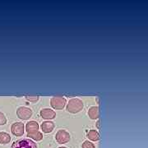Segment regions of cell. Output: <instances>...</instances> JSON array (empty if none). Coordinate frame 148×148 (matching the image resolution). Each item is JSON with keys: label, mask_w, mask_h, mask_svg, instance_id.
<instances>
[{"label": "cell", "mask_w": 148, "mask_h": 148, "mask_svg": "<svg viewBox=\"0 0 148 148\" xmlns=\"http://www.w3.org/2000/svg\"><path fill=\"white\" fill-rule=\"evenodd\" d=\"M6 123H7V119L5 115L2 112H0V126L6 124Z\"/></svg>", "instance_id": "obj_15"}, {"label": "cell", "mask_w": 148, "mask_h": 148, "mask_svg": "<svg viewBox=\"0 0 148 148\" xmlns=\"http://www.w3.org/2000/svg\"><path fill=\"white\" fill-rule=\"evenodd\" d=\"M40 114L45 119H53L56 116V113L51 109H43L40 112Z\"/></svg>", "instance_id": "obj_8"}, {"label": "cell", "mask_w": 148, "mask_h": 148, "mask_svg": "<svg viewBox=\"0 0 148 148\" xmlns=\"http://www.w3.org/2000/svg\"><path fill=\"white\" fill-rule=\"evenodd\" d=\"M58 148H67V147H58Z\"/></svg>", "instance_id": "obj_18"}, {"label": "cell", "mask_w": 148, "mask_h": 148, "mask_svg": "<svg viewBox=\"0 0 148 148\" xmlns=\"http://www.w3.org/2000/svg\"><path fill=\"white\" fill-rule=\"evenodd\" d=\"M27 137L36 141V142H39V141H41L43 139V134L40 132H37L36 133L32 134V135H27Z\"/></svg>", "instance_id": "obj_13"}, {"label": "cell", "mask_w": 148, "mask_h": 148, "mask_svg": "<svg viewBox=\"0 0 148 148\" xmlns=\"http://www.w3.org/2000/svg\"><path fill=\"white\" fill-rule=\"evenodd\" d=\"M11 148H37V146L30 138H23L15 142Z\"/></svg>", "instance_id": "obj_2"}, {"label": "cell", "mask_w": 148, "mask_h": 148, "mask_svg": "<svg viewBox=\"0 0 148 148\" xmlns=\"http://www.w3.org/2000/svg\"><path fill=\"white\" fill-rule=\"evenodd\" d=\"M70 138H70V134L66 130H64V129L58 130L55 134L56 142L59 144H65V143H69L70 141Z\"/></svg>", "instance_id": "obj_4"}, {"label": "cell", "mask_w": 148, "mask_h": 148, "mask_svg": "<svg viewBox=\"0 0 148 148\" xmlns=\"http://www.w3.org/2000/svg\"><path fill=\"white\" fill-rule=\"evenodd\" d=\"M11 141V137L8 133L4 132H0V144L2 145H5L8 144Z\"/></svg>", "instance_id": "obj_12"}, {"label": "cell", "mask_w": 148, "mask_h": 148, "mask_svg": "<svg viewBox=\"0 0 148 148\" xmlns=\"http://www.w3.org/2000/svg\"><path fill=\"white\" fill-rule=\"evenodd\" d=\"M53 128H54V123L53 122H43L42 124H41V129H42L43 132H45V133L51 132L53 130Z\"/></svg>", "instance_id": "obj_9"}, {"label": "cell", "mask_w": 148, "mask_h": 148, "mask_svg": "<svg viewBox=\"0 0 148 148\" xmlns=\"http://www.w3.org/2000/svg\"><path fill=\"white\" fill-rule=\"evenodd\" d=\"M27 135H32L35 134L37 132H39V124L36 121H30L27 123L26 126Z\"/></svg>", "instance_id": "obj_7"}, {"label": "cell", "mask_w": 148, "mask_h": 148, "mask_svg": "<svg viewBox=\"0 0 148 148\" xmlns=\"http://www.w3.org/2000/svg\"><path fill=\"white\" fill-rule=\"evenodd\" d=\"M83 102L78 98H73L69 100L67 104V110L72 114H77L83 109Z\"/></svg>", "instance_id": "obj_1"}, {"label": "cell", "mask_w": 148, "mask_h": 148, "mask_svg": "<svg viewBox=\"0 0 148 148\" xmlns=\"http://www.w3.org/2000/svg\"><path fill=\"white\" fill-rule=\"evenodd\" d=\"M88 115L91 119H96L100 116V111L97 106H91L88 110Z\"/></svg>", "instance_id": "obj_10"}, {"label": "cell", "mask_w": 148, "mask_h": 148, "mask_svg": "<svg viewBox=\"0 0 148 148\" xmlns=\"http://www.w3.org/2000/svg\"><path fill=\"white\" fill-rule=\"evenodd\" d=\"M26 99H27V101H38V99H39V97L37 96V95H27L26 96Z\"/></svg>", "instance_id": "obj_16"}, {"label": "cell", "mask_w": 148, "mask_h": 148, "mask_svg": "<svg viewBox=\"0 0 148 148\" xmlns=\"http://www.w3.org/2000/svg\"><path fill=\"white\" fill-rule=\"evenodd\" d=\"M87 138H89L90 140L91 141H94V142H97V141H99L100 140V134H99V132H97L96 130L95 129H91L90 130L89 132H87Z\"/></svg>", "instance_id": "obj_11"}, {"label": "cell", "mask_w": 148, "mask_h": 148, "mask_svg": "<svg viewBox=\"0 0 148 148\" xmlns=\"http://www.w3.org/2000/svg\"><path fill=\"white\" fill-rule=\"evenodd\" d=\"M16 114L17 117L22 119V120H27L28 119H30L32 115V110L31 109L27 108V107H24V106H21L17 109L16 110Z\"/></svg>", "instance_id": "obj_5"}, {"label": "cell", "mask_w": 148, "mask_h": 148, "mask_svg": "<svg viewBox=\"0 0 148 148\" xmlns=\"http://www.w3.org/2000/svg\"><path fill=\"white\" fill-rule=\"evenodd\" d=\"M66 99L62 95H56L51 98L50 100V105L54 110H62L64 109L66 105Z\"/></svg>", "instance_id": "obj_3"}, {"label": "cell", "mask_w": 148, "mask_h": 148, "mask_svg": "<svg viewBox=\"0 0 148 148\" xmlns=\"http://www.w3.org/2000/svg\"><path fill=\"white\" fill-rule=\"evenodd\" d=\"M82 148H95V145L93 143L90 142V141H85L84 143H82Z\"/></svg>", "instance_id": "obj_14"}, {"label": "cell", "mask_w": 148, "mask_h": 148, "mask_svg": "<svg viewBox=\"0 0 148 148\" xmlns=\"http://www.w3.org/2000/svg\"><path fill=\"white\" fill-rule=\"evenodd\" d=\"M24 124L21 122H16L14 123L12 127H11V131L13 135L16 137H21L24 134Z\"/></svg>", "instance_id": "obj_6"}, {"label": "cell", "mask_w": 148, "mask_h": 148, "mask_svg": "<svg viewBox=\"0 0 148 148\" xmlns=\"http://www.w3.org/2000/svg\"><path fill=\"white\" fill-rule=\"evenodd\" d=\"M100 123H101V122H100V121L97 122V126H98V127H99V128H101V126H100Z\"/></svg>", "instance_id": "obj_17"}]
</instances>
